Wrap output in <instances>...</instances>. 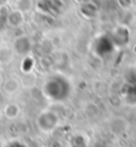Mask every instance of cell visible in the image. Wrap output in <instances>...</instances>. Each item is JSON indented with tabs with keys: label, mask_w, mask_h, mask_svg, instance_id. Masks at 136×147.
I'll return each instance as SVG.
<instances>
[{
	"label": "cell",
	"mask_w": 136,
	"mask_h": 147,
	"mask_svg": "<svg viewBox=\"0 0 136 147\" xmlns=\"http://www.w3.org/2000/svg\"><path fill=\"white\" fill-rule=\"evenodd\" d=\"M71 86L69 80L64 76L55 75L48 77L42 87L45 96L53 101H63L70 95Z\"/></svg>",
	"instance_id": "1"
},
{
	"label": "cell",
	"mask_w": 136,
	"mask_h": 147,
	"mask_svg": "<svg viewBox=\"0 0 136 147\" xmlns=\"http://www.w3.org/2000/svg\"><path fill=\"white\" fill-rule=\"evenodd\" d=\"M59 116L49 110L42 111L36 119V125L42 133H51L59 125Z\"/></svg>",
	"instance_id": "2"
},
{
	"label": "cell",
	"mask_w": 136,
	"mask_h": 147,
	"mask_svg": "<svg viewBox=\"0 0 136 147\" xmlns=\"http://www.w3.org/2000/svg\"><path fill=\"white\" fill-rule=\"evenodd\" d=\"M15 50L18 54H21V56H27V54H29L30 50H32V44H30V39L27 35H22L16 39Z\"/></svg>",
	"instance_id": "3"
},
{
	"label": "cell",
	"mask_w": 136,
	"mask_h": 147,
	"mask_svg": "<svg viewBox=\"0 0 136 147\" xmlns=\"http://www.w3.org/2000/svg\"><path fill=\"white\" fill-rule=\"evenodd\" d=\"M26 21L24 18V12H22L21 10H13L7 13V17H6V22H7V26L12 27V28H18L21 27L22 24Z\"/></svg>",
	"instance_id": "4"
},
{
	"label": "cell",
	"mask_w": 136,
	"mask_h": 147,
	"mask_svg": "<svg viewBox=\"0 0 136 147\" xmlns=\"http://www.w3.org/2000/svg\"><path fill=\"white\" fill-rule=\"evenodd\" d=\"M20 88H21V81H18L17 78H13V77L7 78L3 86V89L6 94H15Z\"/></svg>",
	"instance_id": "5"
},
{
	"label": "cell",
	"mask_w": 136,
	"mask_h": 147,
	"mask_svg": "<svg viewBox=\"0 0 136 147\" xmlns=\"http://www.w3.org/2000/svg\"><path fill=\"white\" fill-rule=\"evenodd\" d=\"M13 58V51L7 46L0 47V64H9Z\"/></svg>",
	"instance_id": "6"
},
{
	"label": "cell",
	"mask_w": 136,
	"mask_h": 147,
	"mask_svg": "<svg viewBox=\"0 0 136 147\" xmlns=\"http://www.w3.org/2000/svg\"><path fill=\"white\" fill-rule=\"evenodd\" d=\"M20 112H21L20 106H18L17 104H13V102H12V104H7V105L5 106V109H4L5 116L7 118H10V119H13V118L18 117Z\"/></svg>",
	"instance_id": "7"
},
{
	"label": "cell",
	"mask_w": 136,
	"mask_h": 147,
	"mask_svg": "<svg viewBox=\"0 0 136 147\" xmlns=\"http://www.w3.org/2000/svg\"><path fill=\"white\" fill-rule=\"evenodd\" d=\"M9 1H10V0H0V6L4 7V6H6V5L9 4Z\"/></svg>",
	"instance_id": "8"
},
{
	"label": "cell",
	"mask_w": 136,
	"mask_h": 147,
	"mask_svg": "<svg viewBox=\"0 0 136 147\" xmlns=\"http://www.w3.org/2000/svg\"><path fill=\"white\" fill-rule=\"evenodd\" d=\"M1 82H3V77H1V75H0V86H1Z\"/></svg>",
	"instance_id": "9"
}]
</instances>
